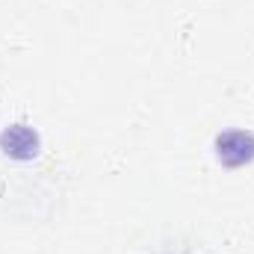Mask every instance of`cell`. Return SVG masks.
<instances>
[{
  "label": "cell",
  "instance_id": "cell-1",
  "mask_svg": "<svg viewBox=\"0 0 254 254\" xmlns=\"http://www.w3.org/2000/svg\"><path fill=\"white\" fill-rule=\"evenodd\" d=\"M213 157L225 169H243V166L254 163V133L246 127H231V130L216 133Z\"/></svg>",
  "mask_w": 254,
  "mask_h": 254
},
{
  "label": "cell",
  "instance_id": "cell-2",
  "mask_svg": "<svg viewBox=\"0 0 254 254\" xmlns=\"http://www.w3.org/2000/svg\"><path fill=\"white\" fill-rule=\"evenodd\" d=\"M0 154L18 163H30L42 154V136L39 130L27 122H15V125L0 130Z\"/></svg>",
  "mask_w": 254,
  "mask_h": 254
}]
</instances>
